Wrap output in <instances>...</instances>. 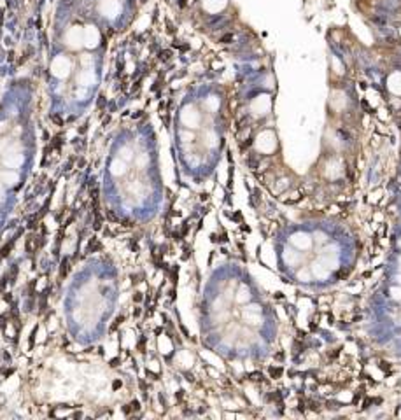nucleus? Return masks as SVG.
Returning <instances> with one entry per match:
<instances>
[{
    "label": "nucleus",
    "instance_id": "1",
    "mask_svg": "<svg viewBox=\"0 0 401 420\" xmlns=\"http://www.w3.org/2000/svg\"><path fill=\"white\" fill-rule=\"evenodd\" d=\"M259 138H263V142L257 140V149L263 151V153H272V151L275 149V146H277V142H275V137H274L272 131H264V133H261Z\"/></svg>",
    "mask_w": 401,
    "mask_h": 420
},
{
    "label": "nucleus",
    "instance_id": "2",
    "mask_svg": "<svg viewBox=\"0 0 401 420\" xmlns=\"http://www.w3.org/2000/svg\"><path fill=\"white\" fill-rule=\"evenodd\" d=\"M226 4H228V0H204L202 6H204V9L207 11V13L216 14V13H219V11L224 9Z\"/></svg>",
    "mask_w": 401,
    "mask_h": 420
},
{
    "label": "nucleus",
    "instance_id": "3",
    "mask_svg": "<svg viewBox=\"0 0 401 420\" xmlns=\"http://www.w3.org/2000/svg\"><path fill=\"white\" fill-rule=\"evenodd\" d=\"M100 11L105 16H114L119 11V4H117V0H102Z\"/></svg>",
    "mask_w": 401,
    "mask_h": 420
},
{
    "label": "nucleus",
    "instance_id": "4",
    "mask_svg": "<svg viewBox=\"0 0 401 420\" xmlns=\"http://www.w3.org/2000/svg\"><path fill=\"white\" fill-rule=\"evenodd\" d=\"M389 88L396 93H401V74H394V76L389 79Z\"/></svg>",
    "mask_w": 401,
    "mask_h": 420
},
{
    "label": "nucleus",
    "instance_id": "5",
    "mask_svg": "<svg viewBox=\"0 0 401 420\" xmlns=\"http://www.w3.org/2000/svg\"><path fill=\"white\" fill-rule=\"evenodd\" d=\"M102 249V244L97 240V237H91L90 242H88V247H86V254H91L95 252V250H100Z\"/></svg>",
    "mask_w": 401,
    "mask_h": 420
},
{
    "label": "nucleus",
    "instance_id": "6",
    "mask_svg": "<svg viewBox=\"0 0 401 420\" xmlns=\"http://www.w3.org/2000/svg\"><path fill=\"white\" fill-rule=\"evenodd\" d=\"M69 271H71V261L63 259V261H61V266H60V277L65 278L69 275Z\"/></svg>",
    "mask_w": 401,
    "mask_h": 420
},
{
    "label": "nucleus",
    "instance_id": "7",
    "mask_svg": "<svg viewBox=\"0 0 401 420\" xmlns=\"http://www.w3.org/2000/svg\"><path fill=\"white\" fill-rule=\"evenodd\" d=\"M14 242H16V238H14V240H11L9 244H6V245L2 247V249H0V259H2V257H7V256H9V252H11V249H13Z\"/></svg>",
    "mask_w": 401,
    "mask_h": 420
},
{
    "label": "nucleus",
    "instance_id": "8",
    "mask_svg": "<svg viewBox=\"0 0 401 420\" xmlns=\"http://www.w3.org/2000/svg\"><path fill=\"white\" fill-rule=\"evenodd\" d=\"M112 172L116 175H119V174H124V163L123 161H119V160H116L112 163Z\"/></svg>",
    "mask_w": 401,
    "mask_h": 420
},
{
    "label": "nucleus",
    "instance_id": "9",
    "mask_svg": "<svg viewBox=\"0 0 401 420\" xmlns=\"http://www.w3.org/2000/svg\"><path fill=\"white\" fill-rule=\"evenodd\" d=\"M37 329H39V327H34V331H32V336L28 338V347H34V343H35V334H37Z\"/></svg>",
    "mask_w": 401,
    "mask_h": 420
},
{
    "label": "nucleus",
    "instance_id": "10",
    "mask_svg": "<svg viewBox=\"0 0 401 420\" xmlns=\"http://www.w3.org/2000/svg\"><path fill=\"white\" fill-rule=\"evenodd\" d=\"M270 375H272V378H279L282 375V370H281V368H277V370H275V368H272Z\"/></svg>",
    "mask_w": 401,
    "mask_h": 420
},
{
    "label": "nucleus",
    "instance_id": "11",
    "mask_svg": "<svg viewBox=\"0 0 401 420\" xmlns=\"http://www.w3.org/2000/svg\"><path fill=\"white\" fill-rule=\"evenodd\" d=\"M123 320H124V317H117V319H116V322H114V324H112V326H110V331H114V329H117V326H119V324H121V322H123Z\"/></svg>",
    "mask_w": 401,
    "mask_h": 420
},
{
    "label": "nucleus",
    "instance_id": "12",
    "mask_svg": "<svg viewBox=\"0 0 401 420\" xmlns=\"http://www.w3.org/2000/svg\"><path fill=\"white\" fill-rule=\"evenodd\" d=\"M93 228H95V230H100V228H102V217H97V219H95Z\"/></svg>",
    "mask_w": 401,
    "mask_h": 420
},
{
    "label": "nucleus",
    "instance_id": "13",
    "mask_svg": "<svg viewBox=\"0 0 401 420\" xmlns=\"http://www.w3.org/2000/svg\"><path fill=\"white\" fill-rule=\"evenodd\" d=\"M7 280H9V275H6V277H4L2 280H0V291L4 289V287H6V284H7Z\"/></svg>",
    "mask_w": 401,
    "mask_h": 420
},
{
    "label": "nucleus",
    "instance_id": "14",
    "mask_svg": "<svg viewBox=\"0 0 401 420\" xmlns=\"http://www.w3.org/2000/svg\"><path fill=\"white\" fill-rule=\"evenodd\" d=\"M131 410H141V403H139V401H133V403H131Z\"/></svg>",
    "mask_w": 401,
    "mask_h": 420
},
{
    "label": "nucleus",
    "instance_id": "15",
    "mask_svg": "<svg viewBox=\"0 0 401 420\" xmlns=\"http://www.w3.org/2000/svg\"><path fill=\"white\" fill-rule=\"evenodd\" d=\"M133 300L137 301V303H141V301H142V294H141V293H137V294H135V296H133Z\"/></svg>",
    "mask_w": 401,
    "mask_h": 420
},
{
    "label": "nucleus",
    "instance_id": "16",
    "mask_svg": "<svg viewBox=\"0 0 401 420\" xmlns=\"http://www.w3.org/2000/svg\"><path fill=\"white\" fill-rule=\"evenodd\" d=\"M117 364H119V359H112V361H110V366H112V368H116Z\"/></svg>",
    "mask_w": 401,
    "mask_h": 420
},
{
    "label": "nucleus",
    "instance_id": "17",
    "mask_svg": "<svg viewBox=\"0 0 401 420\" xmlns=\"http://www.w3.org/2000/svg\"><path fill=\"white\" fill-rule=\"evenodd\" d=\"M133 315H135V317H139V315H141V308H135Z\"/></svg>",
    "mask_w": 401,
    "mask_h": 420
},
{
    "label": "nucleus",
    "instance_id": "18",
    "mask_svg": "<svg viewBox=\"0 0 401 420\" xmlns=\"http://www.w3.org/2000/svg\"><path fill=\"white\" fill-rule=\"evenodd\" d=\"M119 387H121V382H119V380L114 382V389H119Z\"/></svg>",
    "mask_w": 401,
    "mask_h": 420
}]
</instances>
